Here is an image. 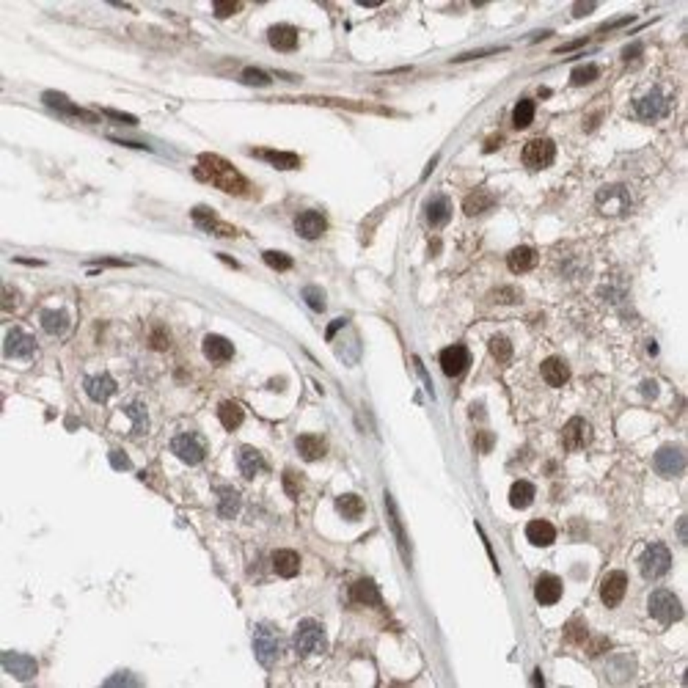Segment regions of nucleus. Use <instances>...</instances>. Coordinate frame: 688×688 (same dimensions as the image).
<instances>
[{
    "instance_id": "obj_11",
    "label": "nucleus",
    "mask_w": 688,
    "mask_h": 688,
    "mask_svg": "<svg viewBox=\"0 0 688 688\" xmlns=\"http://www.w3.org/2000/svg\"><path fill=\"white\" fill-rule=\"evenodd\" d=\"M3 353H6V358H30L36 353V339L23 331V328H11L6 333Z\"/></svg>"
},
{
    "instance_id": "obj_27",
    "label": "nucleus",
    "mask_w": 688,
    "mask_h": 688,
    "mask_svg": "<svg viewBox=\"0 0 688 688\" xmlns=\"http://www.w3.org/2000/svg\"><path fill=\"white\" fill-rule=\"evenodd\" d=\"M273 570L279 576H284V578H292L301 570V556L295 551H289V548H281V551L273 554Z\"/></svg>"
},
{
    "instance_id": "obj_47",
    "label": "nucleus",
    "mask_w": 688,
    "mask_h": 688,
    "mask_svg": "<svg viewBox=\"0 0 688 688\" xmlns=\"http://www.w3.org/2000/svg\"><path fill=\"white\" fill-rule=\"evenodd\" d=\"M243 83L256 86V88H264V86L270 83V75L262 72V69H256V66H248V69H243Z\"/></svg>"
},
{
    "instance_id": "obj_50",
    "label": "nucleus",
    "mask_w": 688,
    "mask_h": 688,
    "mask_svg": "<svg viewBox=\"0 0 688 688\" xmlns=\"http://www.w3.org/2000/svg\"><path fill=\"white\" fill-rule=\"evenodd\" d=\"M504 47H490V50H474V52H462L455 58V64H462V61H474V58H482V55H493V52H501Z\"/></svg>"
},
{
    "instance_id": "obj_55",
    "label": "nucleus",
    "mask_w": 688,
    "mask_h": 688,
    "mask_svg": "<svg viewBox=\"0 0 688 688\" xmlns=\"http://www.w3.org/2000/svg\"><path fill=\"white\" fill-rule=\"evenodd\" d=\"M110 119H119V122H127V124H135V116H127V113H119V110H105Z\"/></svg>"
},
{
    "instance_id": "obj_26",
    "label": "nucleus",
    "mask_w": 688,
    "mask_h": 688,
    "mask_svg": "<svg viewBox=\"0 0 688 688\" xmlns=\"http://www.w3.org/2000/svg\"><path fill=\"white\" fill-rule=\"evenodd\" d=\"M507 264H510L512 273H529V270L537 264V251L535 248H529V245H518V248H512L510 256H507Z\"/></svg>"
},
{
    "instance_id": "obj_43",
    "label": "nucleus",
    "mask_w": 688,
    "mask_h": 688,
    "mask_svg": "<svg viewBox=\"0 0 688 688\" xmlns=\"http://www.w3.org/2000/svg\"><path fill=\"white\" fill-rule=\"evenodd\" d=\"M262 259H264V264H270L273 270H279V273H284V270H289L295 262H292V256L281 254V251H264L262 254Z\"/></svg>"
},
{
    "instance_id": "obj_58",
    "label": "nucleus",
    "mask_w": 688,
    "mask_h": 688,
    "mask_svg": "<svg viewBox=\"0 0 688 688\" xmlns=\"http://www.w3.org/2000/svg\"><path fill=\"white\" fill-rule=\"evenodd\" d=\"M498 292H501V295H498V301H518V298H520L515 289H498Z\"/></svg>"
},
{
    "instance_id": "obj_51",
    "label": "nucleus",
    "mask_w": 688,
    "mask_h": 688,
    "mask_svg": "<svg viewBox=\"0 0 688 688\" xmlns=\"http://www.w3.org/2000/svg\"><path fill=\"white\" fill-rule=\"evenodd\" d=\"M110 465H113V468H119V471H127V468H129L127 455H124V452H119V449H116V452H110Z\"/></svg>"
},
{
    "instance_id": "obj_48",
    "label": "nucleus",
    "mask_w": 688,
    "mask_h": 688,
    "mask_svg": "<svg viewBox=\"0 0 688 688\" xmlns=\"http://www.w3.org/2000/svg\"><path fill=\"white\" fill-rule=\"evenodd\" d=\"M284 490H286L292 498H298V493H301V474H295V471H284Z\"/></svg>"
},
{
    "instance_id": "obj_36",
    "label": "nucleus",
    "mask_w": 688,
    "mask_h": 688,
    "mask_svg": "<svg viewBox=\"0 0 688 688\" xmlns=\"http://www.w3.org/2000/svg\"><path fill=\"white\" fill-rule=\"evenodd\" d=\"M218 512L223 518H234L240 512V493L234 487H218Z\"/></svg>"
},
{
    "instance_id": "obj_25",
    "label": "nucleus",
    "mask_w": 688,
    "mask_h": 688,
    "mask_svg": "<svg viewBox=\"0 0 688 688\" xmlns=\"http://www.w3.org/2000/svg\"><path fill=\"white\" fill-rule=\"evenodd\" d=\"M42 100H45V105H50L52 110H58V113H69V116H80V119H88V122H97V116L94 113H86V110H80L77 105H72L64 94H58V91H45L42 94Z\"/></svg>"
},
{
    "instance_id": "obj_53",
    "label": "nucleus",
    "mask_w": 688,
    "mask_h": 688,
    "mask_svg": "<svg viewBox=\"0 0 688 688\" xmlns=\"http://www.w3.org/2000/svg\"><path fill=\"white\" fill-rule=\"evenodd\" d=\"M237 8H240L237 3H215V17H229Z\"/></svg>"
},
{
    "instance_id": "obj_17",
    "label": "nucleus",
    "mask_w": 688,
    "mask_h": 688,
    "mask_svg": "<svg viewBox=\"0 0 688 688\" xmlns=\"http://www.w3.org/2000/svg\"><path fill=\"white\" fill-rule=\"evenodd\" d=\"M589 438H592V430H589V424H586L584 419H570L567 427H564V433H561V441H564V446L570 452L584 449L586 443H589Z\"/></svg>"
},
{
    "instance_id": "obj_7",
    "label": "nucleus",
    "mask_w": 688,
    "mask_h": 688,
    "mask_svg": "<svg viewBox=\"0 0 688 688\" xmlns=\"http://www.w3.org/2000/svg\"><path fill=\"white\" fill-rule=\"evenodd\" d=\"M554 157H556V146H554L551 138H535V141H529L523 146V163H526V168L540 171V168L551 165Z\"/></svg>"
},
{
    "instance_id": "obj_28",
    "label": "nucleus",
    "mask_w": 688,
    "mask_h": 688,
    "mask_svg": "<svg viewBox=\"0 0 688 688\" xmlns=\"http://www.w3.org/2000/svg\"><path fill=\"white\" fill-rule=\"evenodd\" d=\"M325 452H328V446H325V441L320 435H301L298 438V455L308 460V462L325 457Z\"/></svg>"
},
{
    "instance_id": "obj_24",
    "label": "nucleus",
    "mask_w": 688,
    "mask_h": 688,
    "mask_svg": "<svg viewBox=\"0 0 688 688\" xmlns=\"http://www.w3.org/2000/svg\"><path fill=\"white\" fill-rule=\"evenodd\" d=\"M385 507H388V520H391V529H394V537H397V545H400L405 561L410 564V542H408V535H405V526H402V520L397 515V504H394L391 493H385Z\"/></svg>"
},
{
    "instance_id": "obj_3",
    "label": "nucleus",
    "mask_w": 688,
    "mask_h": 688,
    "mask_svg": "<svg viewBox=\"0 0 688 688\" xmlns=\"http://www.w3.org/2000/svg\"><path fill=\"white\" fill-rule=\"evenodd\" d=\"M254 653H256V661L262 663V666H273V663L279 661V655H281V634L273 628V625L262 622V625L256 628Z\"/></svg>"
},
{
    "instance_id": "obj_59",
    "label": "nucleus",
    "mask_w": 688,
    "mask_h": 688,
    "mask_svg": "<svg viewBox=\"0 0 688 688\" xmlns=\"http://www.w3.org/2000/svg\"><path fill=\"white\" fill-rule=\"evenodd\" d=\"M641 391H644V394H647L650 400H653V397L658 394V388H655V383H653V380H647V383H644V385H641Z\"/></svg>"
},
{
    "instance_id": "obj_41",
    "label": "nucleus",
    "mask_w": 688,
    "mask_h": 688,
    "mask_svg": "<svg viewBox=\"0 0 688 688\" xmlns=\"http://www.w3.org/2000/svg\"><path fill=\"white\" fill-rule=\"evenodd\" d=\"M124 410H127V416H129V419H132V424H135L132 430H135V433H146V424H149V416H146V408H144L141 402H132V405H127V408H124Z\"/></svg>"
},
{
    "instance_id": "obj_54",
    "label": "nucleus",
    "mask_w": 688,
    "mask_h": 688,
    "mask_svg": "<svg viewBox=\"0 0 688 688\" xmlns=\"http://www.w3.org/2000/svg\"><path fill=\"white\" fill-rule=\"evenodd\" d=\"M589 11H595V3H581V6H573V17H584Z\"/></svg>"
},
{
    "instance_id": "obj_57",
    "label": "nucleus",
    "mask_w": 688,
    "mask_h": 688,
    "mask_svg": "<svg viewBox=\"0 0 688 688\" xmlns=\"http://www.w3.org/2000/svg\"><path fill=\"white\" fill-rule=\"evenodd\" d=\"M479 449H482V452H490V449H493V435H479Z\"/></svg>"
},
{
    "instance_id": "obj_13",
    "label": "nucleus",
    "mask_w": 688,
    "mask_h": 688,
    "mask_svg": "<svg viewBox=\"0 0 688 688\" xmlns=\"http://www.w3.org/2000/svg\"><path fill=\"white\" fill-rule=\"evenodd\" d=\"M625 592H628V576H625L622 570H614V573L606 576V581L600 584V600H603L609 609H614V606L622 603Z\"/></svg>"
},
{
    "instance_id": "obj_2",
    "label": "nucleus",
    "mask_w": 688,
    "mask_h": 688,
    "mask_svg": "<svg viewBox=\"0 0 688 688\" xmlns=\"http://www.w3.org/2000/svg\"><path fill=\"white\" fill-rule=\"evenodd\" d=\"M295 650H298V655H303V658H308V655H317V653H322L325 650V631H322V625L317 622V619H303L301 625H298V631H295Z\"/></svg>"
},
{
    "instance_id": "obj_35",
    "label": "nucleus",
    "mask_w": 688,
    "mask_h": 688,
    "mask_svg": "<svg viewBox=\"0 0 688 688\" xmlns=\"http://www.w3.org/2000/svg\"><path fill=\"white\" fill-rule=\"evenodd\" d=\"M336 510H339L342 518H347V520H358L366 507H363V498H358L356 493H344V496L336 498Z\"/></svg>"
},
{
    "instance_id": "obj_8",
    "label": "nucleus",
    "mask_w": 688,
    "mask_h": 688,
    "mask_svg": "<svg viewBox=\"0 0 688 688\" xmlns=\"http://www.w3.org/2000/svg\"><path fill=\"white\" fill-rule=\"evenodd\" d=\"M171 452H174L179 460H185L187 465H196V462H202V460H204L206 446H204V441H202L196 433H182V435H177V438L171 441Z\"/></svg>"
},
{
    "instance_id": "obj_44",
    "label": "nucleus",
    "mask_w": 688,
    "mask_h": 688,
    "mask_svg": "<svg viewBox=\"0 0 688 688\" xmlns=\"http://www.w3.org/2000/svg\"><path fill=\"white\" fill-rule=\"evenodd\" d=\"M597 75H600V69H597L595 64H584V66L573 69V75H570V83H573V86H586V83H592V80H595Z\"/></svg>"
},
{
    "instance_id": "obj_20",
    "label": "nucleus",
    "mask_w": 688,
    "mask_h": 688,
    "mask_svg": "<svg viewBox=\"0 0 688 688\" xmlns=\"http://www.w3.org/2000/svg\"><path fill=\"white\" fill-rule=\"evenodd\" d=\"M535 595L540 606H554V603H559L561 597V581L556 576H540V581L535 586Z\"/></svg>"
},
{
    "instance_id": "obj_23",
    "label": "nucleus",
    "mask_w": 688,
    "mask_h": 688,
    "mask_svg": "<svg viewBox=\"0 0 688 688\" xmlns=\"http://www.w3.org/2000/svg\"><path fill=\"white\" fill-rule=\"evenodd\" d=\"M540 375H542V380L548 385H564L570 380V366L561 358H548V361H542Z\"/></svg>"
},
{
    "instance_id": "obj_31",
    "label": "nucleus",
    "mask_w": 688,
    "mask_h": 688,
    "mask_svg": "<svg viewBox=\"0 0 688 688\" xmlns=\"http://www.w3.org/2000/svg\"><path fill=\"white\" fill-rule=\"evenodd\" d=\"M350 595H353V600H358V603L380 606V589L375 586L372 578H361V581H356L353 589H350Z\"/></svg>"
},
{
    "instance_id": "obj_45",
    "label": "nucleus",
    "mask_w": 688,
    "mask_h": 688,
    "mask_svg": "<svg viewBox=\"0 0 688 688\" xmlns=\"http://www.w3.org/2000/svg\"><path fill=\"white\" fill-rule=\"evenodd\" d=\"M303 103L331 105V107H347V110H378V107H369V105H361V103H347V100H322V97H311V100H303Z\"/></svg>"
},
{
    "instance_id": "obj_46",
    "label": "nucleus",
    "mask_w": 688,
    "mask_h": 688,
    "mask_svg": "<svg viewBox=\"0 0 688 688\" xmlns=\"http://www.w3.org/2000/svg\"><path fill=\"white\" fill-rule=\"evenodd\" d=\"M303 301L308 303V308L314 311H325V292L320 286H306L303 289Z\"/></svg>"
},
{
    "instance_id": "obj_15",
    "label": "nucleus",
    "mask_w": 688,
    "mask_h": 688,
    "mask_svg": "<svg viewBox=\"0 0 688 688\" xmlns=\"http://www.w3.org/2000/svg\"><path fill=\"white\" fill-rule=\"evenodd\" d=\"M325 229H328V221H325L320 212H314V209H306V212H301V215L295 218V231H298L303 240H317V237L325 234Z\"/></svg>"
},
{
    "instance_id": "obj_30",
    "label": "nucleus",
    "mask_w": 688,
    "mask_h": 688,
    "mask_svg": "<svg viewBox=\"0 0 688 688\" xmlns=\"http://www.w3.org/2000/svg\"><path fill=\"white\" fill-rule=\"evenodd\" d=\"M526 537H529L532 545L545 548V545H551V542L556 540V529H554L548 520H532V523L526 526Z\"/></svg>"
},
{
    "instance_id": "obj_9",
    "label": "nucleus",
    "mask_w": 688,
    "mask_h": 688,
    "mask_svg": "<svg viewBox=\"0 0 688 688\" xmlns=\"http://www.w3.org/2000/svg\"><path fill=\"white\" fill-rule=\"evenodd\" d=\"M653 465H655V471L661 474V477H680L683 471H686V455H683V449L680 446H661L658 452H655V460H653Z\"/></svg>"
},
{
    "instance_id": "obj_37",
    "label": "nucleus",
    "mask_w": 688,
    "mask_h": 688,
    "mask_svg": "<svg viewBox=\"0 0 688 688\" xmlns=\"http://www.w3.org/2000/svg\"><path fill=\"white\" fill-rule=\"evenodd\" d=\"M218 419H221V424L231 433V430H237V427L243 424L245 413H243V408H240L237 402L226 400V402H221V408H218Z\"/></svg>"
},
{
    "instance_id": "obj_16",
    "label": "nucleus",
    "mask_w": 688,
    "mask_h": 688,
    "mask_svg": "<svg viewBox=\"0 0 688 688\" xmlns=\"http://www.w3.org/2000/svg\"><path fill=\"white\" fill-rule=\"evenodd\" d=\"M3 666L8 675H14L17 680H30L36 677V661L30 655L23 653H3Z\"/></svg>"
},
{
    "instance_id": "obj_14",
    "label": "nucleus",
    "mask_w": 688,
    "mask_h": 688,
    "mask_svg": "<svg viewBox=\"0 0 688 688\" xmlns=\"http://www.w3.org/2000/svg\"><path fill=\"white\" fill-rule=\"evenodd\" d=\"M468 363H471V353H468L462 344H452V347H446V350L441 353V369H443L449 378L462 375V372L468 369Z\"/></svg>"
},
{
    "instance_id": "obj_6",
    "label": "nucleus",
    "mask_w": 688,
    "mask_h": 688,
    "mask_svg": "<svg viewBox=\"0 0 688 688\" xmlns=\"http://www.w3.org/2000/svg\"><path fill=\"white\" fill-rule=\"evenodd\" d=\"M669 107H672V103H669V97L663 94L661 88H650L647 94H641L636 103H634V110H636V116L641 122L661 119V116L669 113Z\"/></svg>"
},
{
    "instance_id": "obj_62",
    "label": "nucleus",
    "mask_w": 688,
    "mask_h": 688,
    "mask_svg": "<svg viewBox=\"0 0 688 688\" xmlns=\"http://www.w3.org/2000/svg\"><path fill=\"white\" fill-rule=\"evenodd\" d=\"M639 52H641V47H628V50H625V58H634V55H639Z\"/></svg>"
},
{
    "instance_id": "obj_10",
    "label": "nucleus",
    "mask_w": 688,
    "mask_h": 688,
    "mask_svg": "<svg viewBox=\"0 0 688 688\" xmlns=\"http://www.w3.org/2000/svg\"><path fill=\"white\" fill-rule=\"evenodd\" d=\"M190 218H193V223H196L199 229L209 231V234H215V237H234V234H237V229L229 226L226 221H221L209 206H193Z\"/></svg>"
},
{
    "instance_id": "obj_22",
    "label": "nucleus",
    "mask_w": 688,
    "mask_h": 688,
    "mask_svg": "<svg viewBox=\"0 0 688 688\" xmlns=\"http://www.w3.org/2000/svg\"><path fill=\"white\" fill-rule=\"evenodd\" d=\"M86 394L94 400V402H107L113 394H116V380L110 375H94L86 380Z\"/></svg>"
},
{
    "instance_id": "obj_32",
    "label": "nucleus",
    "mask_w": 688,
    "mask_h": 688,
    "mask_svg": "<svg viewBox=\"0 0 688 688\" xmlns=\"http://www.w3.org/2000/svg\"><path fill=\"white\" fill-rule=\"evenodd\" d=\"M42 328L52 336H61V333L69 331V314L61 311V308H47L42 311Z\"/></svg>"
},
{
    "instance_id": "obj_49",
    "label": "nucleus",
    "mask_w": 688,
    "mask_h": 688,
    "mask_svg": "<svg viewBox=\"0 0 688 688\" xmlns=\"http://www.w3.org/2000/svg\"><path fill=\"white\" fill-rule=\"evenodd\" d=\"M138 686V680L132 677V675H127V672H119V675H113V677H107L105 680V686Z\"/></svg>"
},
{
    "instance_id": "obj_38",
    "label": "nucleus",
    "mask_w": 688,
    "mask_h": 688,
    "mask_svg": "<svg viewBox=\"0 0 688 688\" xmlns=\"http://www.w3.org/2000/svg\"><path fill=\"white\" fill-rule=\"evenodd\" d=\"M490 204H493V196H490V193H484V190H474V193H468V196H465V202H462V212L474 218V215H482Z\"/></svg>"
},
{
    "instance_id": "obj_56",
    "label": "nucleus",
    "mask_w": 688,
    "mask_h": 688,
    "mask_svg": "<svg viewBox=\"0 0 688 688\" xmlns=\"http://www.w3.org/2000/svg\"><path fill=\"white\" fill-rule=\"evenodd\" d=\"M686 526H688V520H686V515L677 520V537H680V542H688V535H686Z\"/></svg>"
},
{
    "instance_id": "obj_60",
    "label": "nucleus",
    "mask_w": 688,
    "mask_h": 688,
    "mask_svg": "<svg viewBox=\"0 0 688 688\" xmlns=\"http://www.w3.org/2000/svg\"><path fill=\"white\" fill-rule=\"evenodd\" d=\"M581 45H586V39H576V42H570V45L559 47V52H570V50H576V47H581Z\"/></svg>"
},
{
    "instance_id": "obj_39",
    "label": "nucleus",
    "mask_w": 688,
    "mask_h": 688,
    "mask_svg": "<svg viewBox=\"0 0 688 688\" xmlns=\"http://www.w3.org/2000/svg\"><path fill=\"white\" fill-rule=\"evenodd\" d=\"M535 122V103L532 100H520V103L515 105V110H512V124L518 129L529 127Z\"/></svg>"
},
{
    "instance_id": "obj_52",
    "label": "nucleus",
    "mask_w": 688,
    "mask_h": 688,
    "mask_svg": "<svg viewBox=\"0 0 688 688\" xmlns=\"http://www.w3.org/2000/svg\"><path fill=\"white\" fill-rule=\"evenodd\" d=\"M152 347H157V350H165V347H168V336H165L163 328L152 331Z\"/></svg>"
},
{
    "instance_id": "obj_40",
    "label": "nucleus",
    "mask_w": 688,
    "mask_h": 688,
    "mask_svg": "<svg viewBox=\"0 0 688 688\" xmlns=\"http://www.w3.org/2000/svg\"><path fill=\"white\" fill-rule=\"evenodd\" d=\"M490 353H493V358L498 361V363H507L512 358V344L507 336H493L490 339Z\"/></svg>"
},
{
    "instance_id": "obj_18",
    "label": "nucleus",
    "mask_w": 688,
    "mask_h": 688,
    "mask_svg": "<svg viewBox=\"0 0 688 688\" xmlns=\"http://www.w3.org/2000/svg\"><path fill=\"white\" fill-rule=\"evenodd\" d=\"M267 42H270L273 50L292 52L298 47V30L292 25H273L267 30Z\"/></svg>"
},
{
    "instance_id": "obj_4",
    "label": "nucleus",
    "mask_w": 688,
    "mask_h": 688,
    "mask_svg": "<svg viewBox=\"0 0 688 688\" xmlns=\"http://www.w3.org/2000/svg\"><path fill=\"white\" fill-rule=\"evenodd\" d=\"M639 567H641V576H644L647 581H655V578H661V576L669 573V567H672V551H669L663 542H653V545H647V551L641 554Z\"/></svg>"
},
{
    "instance_id": "obj_61",
    "label": "nucleus",
    "mask_w": 688,
    "mask_h": 688,
    "mask_svg": "<svg viewBox=\"0 0 688 688\" xmlns=\"http://www.w3.org/2000/svg\"><path fill=\"white\" fill-rule=\"evenodd\" d=\"M342 325H344V320H339V322H333V325H328V333H325V336H328V339H333V336H336V331H339Z\"/></svg>"
},
{
    "instance_id": "obj_12",
    "label": "nucleus",
    "mask_w": 688,
    "mask_h": 688,
    "mask_svg": "<svg viewBox=\"0 0 688 688\" xmlns=\"http://www.w3.org/2000/svg\"><path fill=\"white\" fill-rule=\"evenodd\" d=\"M628 206H631V199H628V190L622 185H612V187L597 193V209L603 215H622Z\"/></svg>"
},
{
    "instance_id": "obj_21",
    "label": "nucleus",
    "mask_w": 688,
    "mask_h": 688,
    "mask_svg": "<svg viewBox=\"0 0 688 688\" xmlns=\"http://www.w3.org/2000/svg\"><path fill=\"white\" fill-rule=\"evenodd\" d=\"M237 468H240V474H243L245 479H254L256 474H259L262 468H267V465H264V457L256 452L254 446H243V449L237 452Z\"/></svg>"
},
{
    "instance_id": "obj_1",
    "label": "nucleus",
    "mask_w": 688,
    "mask_h": 688,
    "mask_svg": "<svg viewBox=\"0 0 688 688\" xmlns=\"http://www.w3.org/2000/svg\"><path fill=\"white\" fill-rule=\"evenodd\" d=\"M193 174L202 179V182H209V185H215V187L231 193V196L248 193V179L243 177L229 160H223L218 154H202Z\"/></svg>"
},
{
    "instance_id": "obj_33",
    "label": "nucleus",
    "mask_w": 688,
    "mask_h": 688,
    "mask_svg": "<svg viewBox=\"0 0 688 688\" xmlns=\"http://www.w3.org/2000/svg\"><path fill=\"white\" fill-rule=\"evenodd\" d=\"M254 157H259V160H267V163H273L276 168H298L301 165V160H298V154L292 152H276V149H254Z\"/></svg>"
},
{
    "instance_id": "obj_5",
    "label": "nucleus",
    "mask_w": 688,
    "mask_h": 688,
    "mask_svg": "<svg viewBox=\"0 0 688 688\" xmlns=\"http://www.w3.org/2000/svg\"><path fill=\"white\" fill-rule=\"evenodd\" d=\"M650 614H653L658 622H663V625H672V622L683 619V606H680V600H677L675 592H669V589H655V592L650 595Z\"/></svg>"
},
{
    "instance_id": "obj_42",
    "label": "nucleus",
    "mask_w": 688,
    "mask_h": 688,
    "mask_svg": "<svg viewBox=\"0 0 688 688\" xmlns=\"http://www.w3.org/2000/svg\"><path fill=\"white\" fill-rule=\"evenodd\" d=\"M564 639L567 641H573V644H581L586 639V625L581 617H573L570 622H567V628H564Z\"/></svg>"
},
{
    "instance_id": "obj_29",
    "label": "nucleus",
    "mask_w": 688,
    "mask_h": 688,
    "mask_svg": "<svg viewBox=\"0 0 688 688\" xmlns=\"http://www.w3.org/2000/svg\"><path fill=\"white\" fill-rule=\"evenodd\" d=\"M449 218H452V202L446 196H433L430 204H427L430 226H443V223H449Z\"/></svg>"
},
{
    "instance_id": "obj_34",
    "label": "nucleus",
    "mask_w": 688,
    "mask_h": 688,
    "mask_svg": "<svg viewBox=\"0 0 688 688\" xmlns=\"http://www.w3.org/2000/svg\"><path fill=\"white\" fill-rule=\"evenodd\" d=\"M532 501H535V484L526 482V479H518L510 487V504L515 510H526Z\"/></svg>"
},
{
    "instance_id": "obj_19",
    "label": "nucleus",
    "mask_w": 688,
    "mask_h": 688,
    "mask_svg": "<svg viewBox=\"0 0 688 688\" xmlns=\"http://www.w3.org/2000/svg\"><path fill=\"white\" fill-rule=\"evenodd\" d=\"M204 356L212 361V363H226V361H231V356H234V344H231L229 339H223V336H215V333H209L204 339Z\"/></svg>"
}]
</instances>
